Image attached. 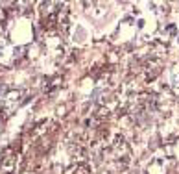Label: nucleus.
<instances>
[{
  "instance_id": "obj_1",
  "label": "nucleus",
  "mask_w": 179,
  "mask_h": 174,
  "mask_svg": "<svg viewBox=\"0 0 179 174\" xmlns=\"http://www.w3.org/2000/svg\"><path fill=\"white\" fill-rule=\"evenodd\" d=\"M22 96H24V91H20V89H11V91H7L4 95V98H2V109L6 111V115H11V111H15L20 106Z\"/></svg>"
}]
</instances>
